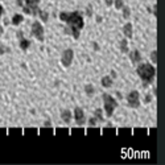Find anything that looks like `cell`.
I'll use <instances>...</instances> for the list:
<instances>
[{
    "mask_svg": "<svg viewBox=\"0 0 165 165\" xmlns=\"http://www.w3.org/2000/svg\"><path fill=\"white\" fill-rule=\"evenodd\" d=\"M59 20H61V21L68 22L69 28L71 29L73 37H74L75 40L79 38V34H81V31H82V29H83V25H85L83 17H82V15H81V13H79L78 11L71 12V13H68V12H61V13H59Z\"/></svg>",
    "mask_w": 165,
    "mask_h": 165,
    "instance_id": "cell-1",
    "label": "cell"
},
{
    "mask_svg": "<svg viewBox=\"0 0 165 165\" xmlns=\"http://www.w3.org/2000/svg\"><path fill=\"white\" fill-rule=\"evenodd\" d=\"M136 71H137V75L143 81V87H148V85L152 83L154 77H156V69H154L153 65L148 64V62L140 64L137 66Z\"/></svg>",
    "mask_w": 165,
    "mask_h": 165,
    "instance_id": "cell-2",
    "label": "cell"
},
{
    "mask_svg": "<svg viewBox=\"0 0 165 165\" xmlns=\"http://www.w3.org/2000/svg\"><path fill=\"white\" fill-rule=\"evenodd\" d=\"M103 106H104V111H106V115H107L108 118L112 116V114H114L115 108L118 107V102L116 99H114V97H111V95L108 94H103Z\"/></svg>",
    "mask_w": 165,
    "mask_h": 165,
    "instance_id": "cell-3",
    "label": "cell"
},
{
    "mask_svg": "<svg viewBox=\"0 0 165 165\" xmlns=\"http://www.w3.org/2000/svg\"><path fill=\"white\" fill-rule=\"evenodd\" d=\"M127 102L131 108L140 107V94H139V91H136V90L130 91V94L127 95Z\"/></svg>",
    "mask_w": 165,
    "mask_h": 165,
    "instance_id": "cell-4",
    "label": "cell"
},
{
    "mask_svg": "<svg viewBox=\"0 0 165 165\" xmlns=\"http://www.w3.org/2000/svg\"><path fill=\"white\" fill-rule=\"evenodd\" d=\"M40 0H25V5L22 7L25 13L28 15H37Z\"/></svg>",
    "mask_w": 165,
    "mask_h": 165,
    "instance_id": "cell-5",
    "label": "cell"
},
{
    "mask_svg": "<svg viewBox=\"0 0 165 165\" xmlns=\"http://www.w3.org/2000/svg\"><path fill=\"white\" fill-rule=\"evenodd\" d=\"M32 34L40 42H44L45 34H44V26L40 24V21H34L32 24Z\"/></svg>",
    "mask_w": 165,
    "mask_h": 165,
    "instance_id": "cell-6",
    "label": "cell"
},
{
    "mask_svg": "<svg viewBox=\"0 0 165 165\" xmlns=\"http://www.w3.org/2000/svg\"><path fill=\"white\" fill-rule=\"evenodd\" d=\"M73 58H74V52L71 49H66V50L62 52L61 56V64L65 66V68H70L73 64Z\"/></svg>",
    "mask_w": 165,
    "mask_h": 165,
    "instance_id": "cell-7",
    "label": "cell"
},
{
    "mask_svg": "<svg viewBox=\"0 0 165 165\" xmlns=\"http://www.w3.org/2000/svg\"><path fill=\"white\" fill-rule=\"evenodd\" d=\"M74 119L77 125H83L86 122V116H85V111L81 107H75L74 110Z\"/></svg>",
    "mask_w": 165,
    "mask_h": 165,
    "instance_id": "cell-8",
    "label": "cell"
},
{
    "mask_svg": "<svg viewBox=\"0 0 165 165\" xmlns=\"http://www.w3.org/2000/svg\"><path fill=\"white\" fill-rule=\"evenodd\" d=\"M130 59H131V62L132 64H139V62L141 61V54H140V52L139 50H136V49H135V50H132L131 53H130Z\"/></svg>",
    "mask_w": 165,
    "mask_h": 165,
    "instance_id": "cell-9",
    "label": "cell"
},
{
    "mask_svg": "<svg viewBox=\"0 0 165 165\" xmlns=\"http://www.w3.org/2000/svg\"><path fill=\"white\" fill-rule=\"evenodd\" d=\"M123 33H124V36L127 38H132V34H134V31H132V24L131 22H127L124 26H123Z\"/></svg>",
    "mask_w": 165,
    "mask_h": 165,
    "instance_id": "cell-10",
    "label": "cell"
},
{
    "mask_svg": "<svg viewBox=\"0 0 165 165\" xmlns=\"http://www.w3.org/2000/svg\"><path fill=\"white\" fill-rule=\"evenodd\" d=\"M61 119L65 122V123H70V122H71V111L64 110L61 112Z\"/></svg>",
    "mask_w": 165,
    "mask_h": 165,
    "instance_id": "cell-11",
    "label": "cell"
},
{
    "mask_svg": "<svg viewBox=\"0 0 165 165\" xmlns=\"http://www.w3.org/2000/svg\"><path fill=\"white\" fill-rule=\"evenodd\" d=\"M100 83H102V86H103V87H106V88L111 87V86H112V77H108V75H106V77L102 78Z\"/></svg>",
    "mask_w": 165,
    "mask_h": 165,
    "instance_id": "cell-12",
    "label": "cell"
},
{
    "mask_svg": "<svg viewBox=\"0 0 165 165\" xmlns=\"http://www.w3.org/2000/svg\"><path fill=\"white\" fill-rule=\"evenodd\" d=\"M22 20H24V17H22V15H19V13H16V15H13L12 17V24L17 26L19 24H21Z\"/></svg>",
    "mask_w": 165,
    "mask_h": 165,
    "instance_id": "cell-13",
    "label": "cell"
},
{
    "mask_svg": "<svg viewBox=\"0 0 165 165\" xmlns=\"http://www.w3.org/2000/svg\"><path fill=\"white\" fill-rule=\"evenodd\" d=\"M29 45H31L29 40H26V38H20V48H21V50H26V49L29 48Z\"/></svg>",
    "mask_w": 165,
    "mask_h": 165,
    "instance_id": "cell-14",
    "label": "cell"
},
{
    "mask_svg": "<svg viewBox=\"0 0 165 165\" xmlns=\"http://www.w3.org/2000/svg\"><path fill=\"white\" fill-rule=\"evenodd\" d=\"M94 91H95V88H94V86L88 83V85L85 86V92L88 95V97H92V95H94Z\"/></svg>",
    "mask_w": 165,
    "mask_h": 165,
    "instance_id": "cell-15",
    "label": "cell"
},
{
    "mask_svg": "<svg viewBox=\"0 0 165 165\" xmlns=\"http://www.w3.org/2000/svg\"><path fill=\"white\" fill-rule=\"evenodd\" d=\"M120 52L122 53H128V41L127 40H122L120 41Z\"/></svg>",
    "mask_w": 165,
    "mask_h": 165,
    "instance_id": "cell-16",
    "label": "cell"
},
{
    "mask_svg": "<svg viewBox=\"0 0 165 165\" xmlns=\"http://www.w3.org/2000/svg\"><path fill=\"white\" fill-rule=\"evenodd\" d=\"M95 119H97L99 123L103 122V110H100V108H97V110H95Z\"/></svg>",
    "mask_w": 165,
    "mask_h": 165,
    "instance_id": "cell-17",
    "label": "cell"
},
{
    "mask_svg": "<svg viewBox=\"0 0 165 165\" xmlns=\"http://www.w3.org/2000/svg\"><path fill=\"white\" fill-rule=\"evenodd\" d=\"M123 17L124 19H130V16H131V8L128 5H123Z\"/></svg>",
    "mask_w": 165,
    "mask_h": 165,
    "instance_id": "cell-18",
    "label": "cell"
},
{
    "mask_svg": "<svg viewBox=\"0 0 165 165\" xmlns=\"http://www.w3.org/2000/svg\"><path fill=\"white\" fill-rule=\"evenodd\" d=\"M37 15H40V19H41V20H42V21H44V22H46V21H48V19H49V15H48V12L40 11V9H38Z\"/></svg>",
    "mask_w": 165,
    "mask_h": 165,
    "instance_id": "cell-19",
    "label": "cell"
},
{
    "mask_svg": "<svg viewBox=\"0 0 165 165\" xmlns=\"http://www.w3.org/2000/svg\"><path fill=\"white\" fill-rule=\"evenodd\" d=\"M114 4H115V8L116 9H122L123 8V5H124V2L123 0H115Z\"/></svg>",
    "mask_w": 165,
    "mask_h": 165,
    "instance_id": "cell-20",
    "label": "cell"
},
{
    "mask_svg": "<svg viewBox=\"0 0 165 165\" xmlns=\"http://www.w3.org/2000/svg\"><path fill=\"white\" fill-rule=\"evenodd\" d=\"M9 52H11V49L9 48H7V46H4V45L0 46V54H4V53H9Z\"/></svg>",
    "mask_w": 165,
    "mask_h": 165,
    "instance_id": "cell-21",
    "label": "cell"
},
{
    "mask_svg": "<svg viewBox=\"0 0 165 165\" xmlns=\"http://www.w3.org/2000/svg\"><path fill=\"white\" fill-rule=\"evenodd\" d=\"M151 61L153 62V64H156V61H157V53H156V50H153L151 53Z\"/></svg>",
    "mask_w": 165,
    "mask_h": 165,
    "instance_id": "cell-22",
    "label": "cell"
},
{
    "mask_svg": "<svg viewBox=\"0 0 165 165\" xmlns=\"http://www.w3.org/2000/svg\"><path fill=\"white\" fill-rule=\"evenodd\" d=\"M97 119H95V118H90V119H88V124H90V125H92V127H94V125H97Z\"/></svg>",
    "mask_w": 165,
    "mask_h": 165,
    "instance_id": "cell-23",
    "label": "cell"
},
{
    "mask_svg": "<svg viewBox=\"0 0 165 165\" xmlns=\"http://www.w3.org/2000/svg\"><path fill=\"white\" fill-rule=\"evenodd\" d=\"M151 100H152V95H151V94H148L147 97L144 98V102H145V103H149Z\"/></svg>",
    "mask_w": 165,
    "mask_h": 165,
    "instance_id": "cell-24",
    "label": "cell"
},
{
    "mask_svg": "<svg viewBox=\"0 0 165 165\" xmlns=\"http://www.w3.org/2000/svg\"><path fill=\"white\" fill-rule=\"evenodd\" d=\"M104 2H106V5L107 7H111L112 4H114V0H104Z\"/></svg>",
    "mask_w": 165,
    "mask_h": 165,
    "instance_id": "cell-25",
    "label": "cell"
},
{
    "mask_svg": "<svg viewBox=\"0 0 165 165\" xmlns=\"http://www.w3.org/2000/svg\"><path fill=\"white\" fill-rule=\"evenodd\" d=\"M87 15H88V16H91V15H92V11H91V5H88V7H87Z\"/></svg>",
    "mask_w": 165,
    "mask_h": 165,
    "instance_id": "cell-26",
    "label": "cell"
},
{
    "mask_svg": "<svg viewBox=\"0 0 165 165\" xmlns=\"http://www.w3.org/2000/svg\"><path fill=\"white\" fill-rule=\"evenodd\" d=\"M44 125H45V127H50V125H52V122L46 120V122H45V123H44Z\"/></svg>",
    "mask_w": 165,
    "mask_h": 165,
    "instance_id": "cell-27",
    "label": "cell"
},
{
    "mask_svg": "<svg viewBox=\"0 0 165 165\" xmlns=\"http://www.w3.org/2000/svg\"><path fill=\"white\" fill-rule=\"evenodd\" d=\"M3 12H4V9H3V5H2V4H0V17H2Z\"/></svg>",
    "mask_w": 165,
    "mask_h": 165,
    "instance_id": "cell-28",
    "label": "cell"
},
{
    "mask_svg": "<svg viewBox=\"0 0 165 165\" xmlns=\"http://www.w3.org/2000/svg\"><path fill=\"white\" fill-rule=\"evenodd\" d=\"M3 32H4V29H3V26H2V25H0V36H2V34H3Z\"/></svg>",
    "mask_w": 165,
    "mask_h": 165,
    "instance_id": "cell-29",
    "label": "cell"
},
{
    "mask_svg": "<svg viewBox=\"0 0 165 165\" xmlns=\"http://www.w3.org/2000/svg\"><path fill=\"white\" fill-rule=\"evenodd\" d=\"M111 77H116V73H115V71H111Z\"/></svg>",
    "mask_w": 165,
    "mask_h": 165,
    "instance_id": "cell-30",
    "label": "cell"
},
{
    "mask_svg": "<svg viewBox=\"0 0 165 165\" xmlns=\"http://www.w3.org/2000/svg\"><path fill=\"white\" fill-rule=\"evenodd\" d=\"M16 3H17L19 5H22V2H21V0H16Z\"/></svg>",
    "mask_w": 165,
    "mask_h": 165,
    "instance_id": "cell-31",
    "label": "cell"
}]
</instances>
